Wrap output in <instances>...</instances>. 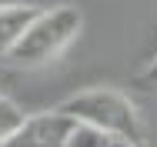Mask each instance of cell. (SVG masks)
Returning <instances> with one entry per match:
<instances>
[{
	"label": "cell",
	"mask_w": 157,
	"mask_h": 147,
	"mask_svg": "<svg viewBox=\"0 0 157 147\" xmlns=\"http://www.w3.org/2000/svg\"><path fill=\"white\" fill-rule=\"evenodd\" d=\"M37 14H40V7H33V3H3L0 7V57H7L17 47V40L37 20Z\"/></svg>",
	"instance_id": "cell-4"
},
{
	"label": "cell",
	"mask_w": 157,
	"mask_h": 147,
	"mask_svg": "<svg viewBox=\"0 0 157 147\" xmlns=\"http://www.w3.org/2000/svg\"><path fill=\"white\" fill-rule=\"evenodd\" d=\"M57 110L67 114L74 124H87V127L117 134V137H124L130 144L144 147L140 114H137L134 100H130L127 94H121V90H110V87L80 90V94H74V97H67L63 104H57Z\"/></svg>",
	"instance_id": "cell-1"
},
{
	"label": "cell",
	"mask_w": 157,
	"mask_h": 147,
	"mask_svg": "<svg viewBox=\"0 0 157 147\" xmlns=\"http://www.w3.org/2000/svg\"><path fill=\"white\" fill-rule=\"evenodd\" d=\"M80 10L74 7H50L40 10L37 20L24 30V37L17 40V47L7 54V60L13 67H40L47 60H54L60 50L70 47V40L80 33Z\"/></svg>",
	"instance_id": "cell-2"
},
{
	"label": "cell",
	"mask_w": 157,
	"mask_h": 147,
	"mask_svg": "<svg viewBox=\"0 0 157 147\" xmlns=\"http://www.w3.org/2000/svg\"><path fill=\"white\" fill-rule=\"evenodd\" d=\"M137 84H144V87H157V57L137 74Z\"/></svg>",
	"instance_id": "cell-7"
},
{
	"label": "cell",
	"mask_w": 157,
	"mask_h": 147,
	"mask_svg": "<svg viewBox=\"0 0 157 147\" xmlns=\"http://www.w3.org/2000/svg\"><path fill=\"white\" fill-rule=\"evenodd\" d=\"M67 147H137L124 141V137H117V134H107V130H97V127H87V124H77L74 127V134H70V141Z\"/></svg>",
	"instance_id": "cell-5"
},
{
	"label": "cell",
	"mask_w": 157,
	"mask_h": 147,
	"mask_svg": "<svg viewBox=\"0 0 157 147\" xmlns=\"http://www.w3.org/2000/svg\"><path fill=\"white\" fill-rule=\"evenodd\" d=\"M74 127H77V124L54 107V110H47V114L24 117V124H20L0 147H67Z\"/></svg>",
	"instance_id": "cell-3"
},
{
	"label": "cell",
	"mask_w": 157,
	"mask_h": 147,
	"mask_svg": "<svg viewBox=\"0 0 157 147\" xmlns=\"http://www.w3.org/2000/svg\"><path fill=\"white\" fill-rule=\"evenodd\" d=\"M24 124V110L10 100V97H0V144Z\"/></svg>",
	"instance_id": "cell-6"
}]
</instances>
